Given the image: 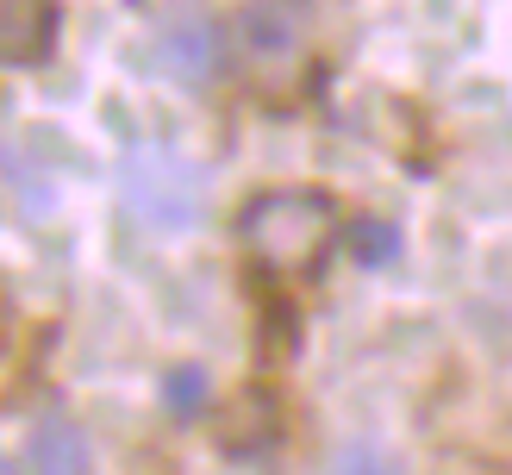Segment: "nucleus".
Segmentation results:
<instances>
[{
    "label": "nucleus",
    "instance_id": "f257e3e1",
    "mask_svg": "<svg viewBox=\"0 0 512 475\" xmlns=\"http://www.w3.org/2000/svg\"><path fill=\"white\" fill-rule=\"evenodd\" d=\"M331 232H338V213H331V200L313 194V188H269V194H256L250 207L238 213L244 250L263 269H275V275L313 269L325 257Z\"/></svg>",
    "mask_w": 512,
    "mask_h": 475
},
{
    "label": "nucleus",
    "instance_id": "f03ea898",
    "mask_svg": "<svg viewBox=\"0 0 512 475\" xmlns=\"http://www.w3.org/2000/svg\"><path fill=\"white\" fill-rule=\"evenodd\" d=\"M119 194L157 232H188L207 219V169L182 150H132L119 169Z\"/></svg>",
    "mask_w": 512,
    "mask_h": 475
},
{
    "label": "nucleus",
    "instance_id": "7ed1b4c3",
    "mask_svg": "<svg viewBox=\"0 0 512 475\" xmlns=\"http://www.w3.org/2000/svg\"><path fill=\"white\" fill-rule=\"evenodd\" d=\"M238 44L256 69H288L306 44V7L300 0H250L238 13Z\"/></svg>",
    "mask_w": 512,
    "mask_h": 475
},
{
    "label": "nucleus",
    "instance_id": "20e7f679",
    "mask_svg": "<svg viewBox=\"0 0 512 475\" xmlns=\"http://www.w3.org/2000/svg\"><path fill=\"white\" fill-rule=\"evenodd\" d=\"M163 63H169V75L175 82H213V69H219V50H225V32L200 13V7H175L169 19H163Z\"/></svg>",
    "mask_w": 512,
    "mask_h": 475
},
{
    "label": "nucleus",
    "instance_id": "39448f33",
    "mask_svg": "<svg viewBox=\"0 0 512 475\" xmlns=\"http://www.w3.org/2000/svg\"><path fill=\"white\" fill-rule=\"evenodd\" d=\"M57 0H0V63L7 69H32L57 50Z\"/></svg>",
    "mask_w": 512,
    "mask_h": 475
},
{
    "label": "nucleus",
    "instance_id": "423d86ee",
    "mask_svg": "<svg viewBox=\"0 0 512 475\" xmlns=\"http://www.w3.org/2000/svg\"><path fill=\"white\" fill-rule=\"evenodd\" d=\"M32 469L38 475H88V438L69 419H44L32 432Z\"/></svg>",
    "mask_w": 512,
    "mask_h": 475
},
{
    "label": "nucleus",
    "instance_id": "0eeeda50",
    "mask_svg": "<svg viewBox=\"0 0 512 475\" xmlns=\"http://www.w3.org/2000/svg\"><path fill=\"white\" fill-rule=\"evenodd\" d=\"M207 369L200 363H182V369H169V382H163V400H169V413H182V419H194L200 407H207Z\"/></svg>",
    "mask_w": 512,
    "mask_h": 475
},
{
    "label": "nucleus",
    "instance_id": "6e6552de",
    "mask_svg": "<svg viewBox=\"0 0 512 475\" xmlns=\"http://www.w3.org/2000/svg\"><path fill=\"white\" fill-rule=\"evenodd\" d=\"M350 250H356V263H363V269H375V263H394L400 257V232H394V225H356V238H350Z\"/></svg>",
    "mask_w": 512,
    "mask_h": 475
},
{
    "label": "nucleus",
    "instance_id": "1a4fd4ad",
    "mask_svg": "<svg viewBox=\"0 0 512 475\" xmlns=\"http://www.w3.org/2000/svg\"><path fill=\"white\" fill-rule=\"evenodd\" d=\"M344 475H394V469L381 463L369 444H356V450H344Z\"/></svg>",
    "mask_w": 512,
    "mask_h": 475
},
{
    "label": "nucleus",
    "instance_id": "9d476101",
    "mask_svg": "<svg viewBox=\"0 0 512 475\" xmlns=\"http://www.w3.org/2000/svg\"><path fill=\"white\" fill-rule=\"evenodd\" d=\"M0 475H7V463H0Z\"/></svg>",
    "mask_w": 512,
    "mask_h": 475
}]
</instances>
